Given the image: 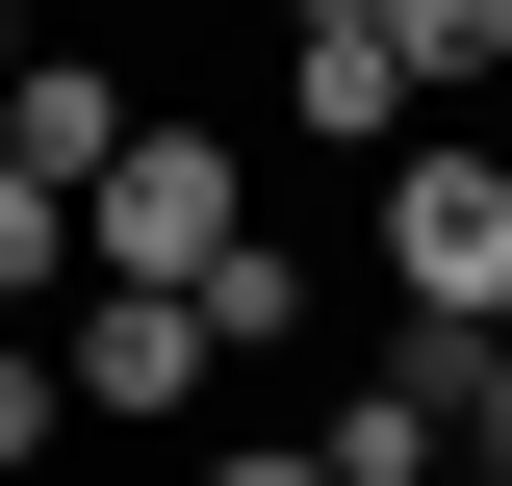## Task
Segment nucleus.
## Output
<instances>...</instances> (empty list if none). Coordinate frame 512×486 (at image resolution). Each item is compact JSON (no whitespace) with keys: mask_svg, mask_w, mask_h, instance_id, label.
<instances>
[{"mask_svg":"<svg viewBox=\"0 0 512 486\" xmlns=\"http://www.w3.org/2000/svg\"><path fill=\"white\" fill-rule=\"evenodd\" d=\"M180 486H333V461H308V435H205Z\"/></svg>","mask_w":512,"mask_h":486,"instance_id":"nucleus-12","label":"nucleus"},{"mask_svg":"<svg viewBox=\"0 0 512 486\" xmlns=\"http://www.w3.org/2000/svg\"><path fill=\"white\" fill-rule=\"evenodd\" d=\"M384 282H410L436 359L512 333V154H487V128H410V154H384Z\"/></svg>","mask_w":512,"mask_h":486,"instance_id":"nucleus-2","label":"nucleus"},{"mask_svg":"<svg viewBox=\"0 0 512 486\" xmlns=\"http://www.w3.org/2000/svg\"><path fill=\"white\" fill-rule=\"evenodd\" d=\"M256 231H282V205H256V128H205V103H154L103 180H77V282H154V307H205Z\"/></svg>","mask_w":512,"mask_h":486,"instance_id":"nucleus-1","label":"nucleus"},{"mask_svg":"<svg viewBox=\"0 0 512 486\" xmlns=\"http://www.w3.org/2000/svg\"><path fill=\"white\" fill-rule=\"evenodd\" d=\"M282 128H308V154H410V26H384V0H282Z\"/></svg>","mask_w":512,"mask_h":486,"instance_id":"nucleus-4","label":"nucleus"},{"mask_svg":"<svg viewBox=\"0 0 512 486\" xmlns=\"http://www.w3.org/2000/svg\"><path fill=\"white\" fill-rule=\"evenodd\" d=\"M0 333H77V205L0 154Z\"/></svg>","mask_w":512,"mask_h":486,"instance_id":"nucleus-7","label":"nucleus"},{"mask_svg":"<svg viewBox=\"0 0 512 486\" xmlns=\"http://www.w3.org/2000/svg\"><path fill=\"white\" fill-rule=\"evenodd\" d=\"M52 435H77V384H52V333H0V486L52 461Z\"/></svg>","mask_w":512,"mask_h":486,"instance_id":"nucleus-10","label":"nucleus"},{"mask_svg":"<svg viewBox=\"0 0 512 486\" xmlns=\"http://www.w3.org/2000/svg\"><path fill=\"white\" fill-rule=\"evenodd\" d=\"M384 26H410V103H487L512 77V0H384Z\"/></svg>","mask_w":512,"mask_h":486,"instance_id":"nucleus-9","label":"nucleus"},{"mask_svg":"<svg viewBox=\"0 0 512 486\" xmlns=\"http://www.w3.org/2000/svg\"><path fill=\"white\" fill-rule=\"evenodd\" d=\"M0 77H26V0H0Z\"/></svg>","mask_w":512,"mask_h":486,"instance_id":"nucleus-13","label":"nucleus"},{"mask_svg":"<svg viewBox=\"0 0 512 486\" xmlns=\"http://www.w3.org/2000/svg\"><path fill=\"white\" fill-rule=\"evenodd\" d=\"M308 461H333V486H461V359H436V333H384V359L333 384Z\"/></svg>","mask_w":512,"mask_h":486,"instance_id":"nucleus-5","label":"nucleus"},{"mask_svg":"<svg viewBox=\"0 0 512 486\" xmlns=\"http://www.w3.org/2000/svg\"><path fill=\"white\" fill-rule=\"evenodd\" d=\"M128 128H154V103H128V52H52V26H26V77H0V154H26V180H103V154H128Z\"/></svg>","mask_w":512,"mask_h":486,"instance_id":"nucleus-6","label":"nucleus"},{"mask_svg":"<svg viewBox=\"0 0 512 486\" xmlns=\"http://www.w3.org/2000/svg\"><path fill=\"white\" fill-rule=\"evenodd\" d=\"M52 384H77V435H180L205 384V307H154V282H77V333H52Z\"/></svg>","mask_w":512,"mask_h":486,"instance_id":"nucleus-3","label":"nucleus"},{"mask_svg":"<svg viewBox=\"0 0 512 486\" xmlns=\"http://www.w3.org/2000/svg\"><path fill=\"white\" fill-rule=\"evenodd\" d=\"M461 486H512V333L461 359Z\"/></svg>","mask_w":512,"mask_h":486,"instance_id":"nucleus-11","label":"nucleus"},{"mask_svg":"<svg viewBox=\"0 0 512 486\" xmlns=\"http://www.w3.org/2000/svg\"><path fill=\"white\" fill-rule=\"evenodd\" d=\"M308 307H333V282H308V231H256L231 282H205V359H282V333H308Z\"/></svg>","mask_w":512,"mask_h":486,"instance_id":"nucleus-8","label":"nucleus"}]
</instances>
